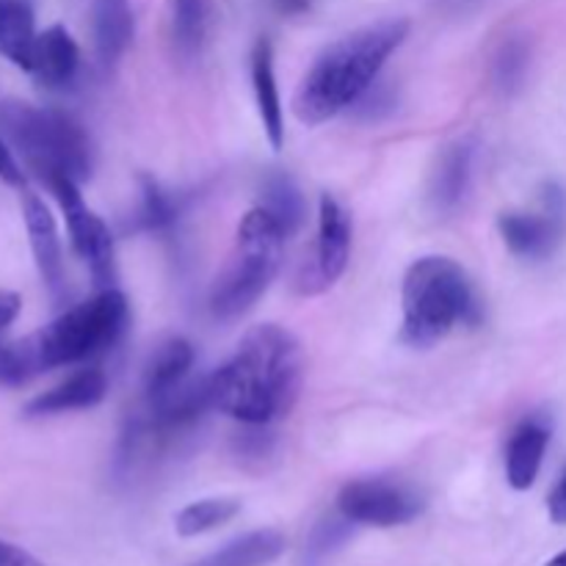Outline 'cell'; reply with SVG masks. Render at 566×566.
Masks as SVG:
<instances>
[{
	"instance_id": "13",
	"label": "cell",
	"mask_w": 566,
	"mask_h": 566,
	"mask_svg": "<svg viewBox=\"0 0 566 566\" xmlns=\"http://www.w3.org/2000/svg\"><path fill=\"white\" fill-rule=\"evenodd\" d=\"M547 446H551V423L545 418L523 420L514 429L506 446V479L512 490L525 492L536 484Z\"/></svg>"
},
{
	"instance_id": "22",
	"label": "cell",
	"mask_w": 566,
	"mask_h": 566,
	"mask_svg": "<svg viewBox=\"0 0 566 566\" xmlns=\"http://www.w3.org/2000/svg\"><path fill=\"white\" fill-rule=\"evenodd\" d=\"M260 208L280 224L282 235L293 238L307 219V205L302 191L287 175H269L263 182V205Z\"/></svg>"
},
{
	"instance_id": "34",
	"label": "cell",
	"mask_w": 566,
	"mask_h": 566,
	"mask_svg": "<svg viewBox=\"0 0 566 566\" xmlns=\"http://www.w3.org/2000/svg\"><path fill=\"white\" fill-rule=\"evenodd\" d=\"M547 566H566V551L558 553V556H553L551 562H547Z\"/></svg>"
},
{
	"instance_id": "23",
	"label": "cell",
	"mask_w": 566,
	"mask_h": 566,
	"mask_svg": "<svg viewBox=\"0 0 566 566\" xmlns=\"http://www.w3.org/2000/svg\"><path fill=\"white\" fill-rule=\"evenodd\" d=\"M238 512H241V503L235 497H205V501L188 503L186 509L177 512L175 531L182 539H193V536H202L227 525L238 517Z\"/></svg>"
},
{
	"instance_id": "19",
	"label": "cell",
	"mask_w": 566,
	"mask_h": 566,
	"mask_svg": "<svg viewBox=\"0 0 566 566\" xmlns=\"http://www.w3.org/2000/svg\"><path fill=\"white\" fill-rule=\"evenodd\" d=\"M213 0H171V44L177 59L197 61L213 33Z\"/></svg>"
},
{
	"instance_id": "28",
	"label": "cell",
	"mask_w": 566,
	"mask_h": 566,
	"mask_svg": "<svg viewBox=\"0 0 566 566\" xmlns=\"http://www.w3.org/2000/svg\"><path fill=\"white\" fill-rule=\"evenodd\" d=\"M265 426L260 431H249V434H238V453L243 459H265L271 453V434H265Z\"/></svg>"
},
{
	"instance_id": "12",
	"label": "cell",
	"mask_w": 566,
	"mask_h": 566,
	"mask_svg": "<svg viewBox=\"0 0 566 566\" xmlns=\"http://www.w3.org/2000/svg\"><path fill=\"white\" fill-rule=\"evenodd\" d=\"M105 392H108V379H105L103 370H77L70 379L33 398L25 407V415L28 418H50V415L81 412V409H92L103 403Z\"/></svg>"
},
{
	"instance_id": "27",
	"label": "cell",
	"mask_w": 566,
	"mask_h": 566,
	"mask_svg": "<svg viewBox=\"0 0 566 566\" xmlns=\"http://www.w3.org/2000/svg\"><path fill=\"white\" fill-rule=\"evenodd\" d=\"M352 525L340 512L337 517H326L315 525L310 534L307 547H304V566H321L329 556H335L352 536Z\"/></svg>"
},
{
	"instance_id": "31",
	"label": "cell",
	"mask_w": 566,
	"mask_h": 566,
	"mask_svg": "<svg viewBox=\"0 0 566 566\" xmlns=\"http://www.w3.org/2000/svg\"><path fill=\"white\" fill-rule=\"evenodd\" d=\"M0 566H44L36 556H31L22 547L11 545V542L0 539Z\"/></svg>"
},
{
	"instance_id": "9",
	"label": "cell",
	"mask_w": 566,
	"mask_h": 566,
	"mask_svg": "<svg viewBox=\"0 0 566 566\" xmlns=\"http://www.w3.org/2000/svg\"><path fill=\"white\" fill-rule=\"evenodd\" d=\"M352 254V216L335 197L324 193L318 205V238L313 258L302 265L296 276V291L302 296H318L329 291L343 276Z\"/></svg>"
},
{
	"instance_id": "29",
	"label": "cell",
	"mask_w": 566,
	"mask_h": 566,
	"mask_svg": "<svg viewBox=\"0 0 566 566\" xmlns=\"http://www.w3.org/2000/svg\"><path fill=\"white\" fill-rule=\"evenodd\" d=\"M0 180H3L6 186H17V188L25 182V175H22L20 164H17L14 153H11V144L6 142L3 136H0Z\"/></svg>"
},
{
	"instance_id": "33",
	"label": "cell",
	"mask_w": 566,
	"mask_h": 566,
	"mask_svg": "<svg viewBox=\"0 0 566 566\" xmlns=\"http://www.w3.org/2000/svg\"><path fill=\"white\" fill-rule=\"evenodd\" d=\"M274 6L282 14H302L310 9V0H274Z\"/></svg>"
},
{
	"instance_id": "32",
	"label": "cell",
	"mask_w": 566,
	"mask_h": 566,
	"mask_svg": "<svg viewBox=\"0 0 566 566\" xmlns=\"http://www.w3.org/2000/svg\"><path fill=\"white\" fill-rule=\"evenodd\" d=\"M547 514L556 525H566V470L558 484L553 486L551 497H547Z\"/></svg>"
},
{
	"instance_id": "3",
	"label": "cell",
	"mask_w": 566,
	"mask_h": 566,
	"mask_svg": "<svg viewBox=\"0 0 566 566\" xmlns=\"http://www.w3.org/2000/svg\"><path fill=\"white\" fill-rule=\"evenodd\" d=\"M0 127L11 149H17L44 182L70 177L81 186L92 175V138L66 111L6 99L0 103Z\"/></svg>"
},
{
	"instance_id": "4",
	"label": "cell",
	"mask_w": 566,
	"mask_h": 566,
	"mask_svg": "<svg viewBox=\"0 0 566 566\" xmlns=\"http://www.w3.org/2000/svg\"><path fill=\"white\" fill-rule=\"evenodd\" d=\"M403 343L429 348L448 337L457 324L479 321L473 285L451 258H420L403 276Z\"/></svg>"
},
{
	"instance_id": "18",
	"label": "cell",
	"mask_w": 566,
	"mask_h": 566,
	"mask_svg": "<svg viewBox=\"0 0 566 566\" xmlns=\"http://www.w3.org/2000/svg\"><path fill=\"white\" fill-rule=\"evenodd\" d=\"M193 359H197V354H193V346L186 337H169L166 343H160L153 357H149L147 370H144L147 403L160 401L175 387H180L191 376Z\"/></svg>"
},
{
	"instance_id": "30",
	"label": "cell",
	"mask_w": 566,
	"mask_h": 566,
	"mask_svg": "<svg viewBox=\"0 0 566 566\" xmlns=\"http://www.w3.org/2000/svg\"><path fill=\"white\" fill-rule=\"evenodd\" d=\"M20 310H22L20 293L0 291V340H3V335L9 332V326L17 321Z\"/></svg>"
},
{
	"instance_id": "24",
	"label": "cell",
	"mask_w": 566,
	"mask_h": 566,
	"mask_svg": "<svg viewBox=\"0 0 566 566\" xmlns=\"http://www.w3.org/2000/svg\"><path fill=\"white\" fill-rule=\"evenodd\" d=\"M180 208L169 191L158 186L153 177H142V202L136 210V227L144 232H166L175 227Z\"/></svg>"
},
{
	"instance_id": "11",
	"label": "cell",
	"mask_w": 566,
	"mask_h": 566,
	"mask_svg": "<svg viewBox=\"0 0 566 566\" xmlns=\"http://www.w3.org/2000/svg\"><path fill=\"white\" fill-rule=\"evenodd\" d=\"M22 219H25L28 243H31L39 274H42L44 285L50 291L59 293L61 285H64V260H61V243L53 213L36 193L25 191L22 193Z\"/></svg>"
},
{
	"instance_id": "26",
	"label": "cell",
	"mask_w": 566,
	"mask_h": 566,
	"mask_svg": "<svg viewBox=\"0 0 566 566\" xmlns=\"http://www.w3.org/2000/svg\"><path fill=\"white\" fill-rule=\"evenodd\" d=\"M531 64V50L528 44L520 36L506 39L501 44L495 55V64H492V77H495V86L501 88L503 94H512L523 86L525 72H528Z\"/></svg>"
},
{
	"instance_id": "5",
	"label": "cell",
	"mask_w": 566,
	"mask_h": 566,
	"mask_svg": "<svg viewBox=\"0 0 566 566\" xmlns=\"http://www.w3.org/2000/svg\"><path fill=\"white\" fill-rule=\"evenodd\" d=\"M280 224L263 208L249 210L238 224L235 252L210 291V313L216 318H238L247 313L276 276L282 263Z\"/></svg>"
},
{
	"instance_id": "7",
	"label": "cell",
	"mask_w": 566,
	"mask_h": 566,
	"mask_svg": "<svg viewBox=\"0 0 566 566\" xmlns=\"http://www.w3.org/2000/svg\"><path fill=\"white\" fill-rule=\"evenodd\" d=\"M426 503L412 486L390 479H357L348 481L337 495V512L354 525L374 528H396L423 514Z\"/></svg>"
},
{
	"instance_id": "6",
	"label": "cell",
	"mask_w": 566,
	"mask_h": 566,
	"mask_svg": "<svg viewBox=\"0 0 566 566\" xmlns=\"http://www.w3.org/2000/svg\"><path fill=\"white\" fill-rule=\"evenodd\" d=\"M127 315V298L116 287H105L88 302L66 310L53 324L33 335L44 370L64 368L108 352L125 332Z\"/></svg>"
},
{
	"instance_id": "10",
	"label": "cell",
	"mask_w": 566,
	"mask_h": 566,
	"mask_svg": "<svg viewBox=\"0 0 566 566\" xmlns=\"http://www.w3.org/2000/svg\"><path fill=\"white\" fill-rule=\"evenodd\" d=\"M501 235L512 254L525 260H545L562 247L566 230V197L562 188L551 186L542 213H503Z\"/></svg>"
},
{
	"instance_id": "14",
	"label": "cell",
	"mask_w": 566,
	"mask_h": 566,
	"mask_svg": "<svg viewBox=\"0 0 566 566\" xmlns=\"http://www.w3.org/2000/svg\"><path fill=\"white\" fill-rule=\"evenodd\" d=\"M473 158L475 147L470 142L451 144V147L440 155L429 188L431 205H434L437 213L451 216L462 208L464 197H468L470 191V182H473Z\"/></svg>"
},
{
	"instance_id": "20",
	"label": "cell",
	"mask_w": 566,
	"mask_h": 566,
	"mask_svg": "<svg viewBox=\"0 0 566 566\" xmlns=\"http://www.w3.org/2000/svg\"><path fill=\"white\" fill-rule=\"evenodd\" d=\"M36 42V22L28 0H0V55L31 72Z\"/></svg>"
},
{
	"instance_id": "21",
	"label": "cell",
	"mask_w": 566,
	"mask_h": 566,
	"mask_svg": "<svg viewBox=\"0 0 566 566\" xmlns=\"http://www.w3.org/2000/svg\"><path fill=\"white\" fill-rule=\"evenodd\" d=\"M285 553V536L274 528L252 531L188 566H269Z\"/></svg>"
},
{
	"instance_id": "25",
	"label": "cell",
	"mask_w": 566,
	"mask_h": 566,
	"mask_svg": "<svg viewBox=\"0 0 566 566\" xmlns=\"http://www.w3.org/2000/svg\"><path fill=\"white\" fill-rule=\"evenodd\" d=\"M42 370L44 365L42 357H39L33 335L9 343V346H0V385L20 387L25 381H31L33 376L42 374Z\"/></svg>"
},
{
	"instance_id": "2",
	"label": "cell",
	"mask_w": 566,
	"mask_h": 566,
	"mask_svg": "<svg viewBox=\"0 0 566 566\" xmlns=\"http://www.w3.org/2000/svg\"><path fill=\"white\" fill-rule=\"evenodd\" d=\"M407 36L409 20H381L329 44L310 66L293 99L298 122L324 125L357 105Z\"/></svg>"
},
{
	"instance_id": "1",
	"label": "cell",
	"mask_w": 566,
	"mask_h": 566,
	"mask_svg": "<svg viewBox=\"0 0 566 566\" xmlns=\"http://www.w3.org/2000/svg\"><path fill=\"white\" fill-rule=\"evenodd\" d=\"M302 346L287 329L263 324L249 329L235 354L208 374L210 403L243 426L285 418L302 390Z\"/></svg>"
},
{
	"instance_id": "16",
	"label": "cell",
	"mask_w": 566,
	"mask_h": 566,
	"mask_svg": "<svg viewBox=\"0 0 566 566\" xmlns=\"http://www.w3.org/2000/svg\"><path fill=\"white\" fill-rule=\"evenodd\" d=\"M77 70H81V50L64 25H53L39 33L31 75H36L44 86L64 88L75 81Z\"/></svg>"
},
{
	"instance_id": "17",
	"label": "cell",
	"mask_w": 566,
	"mask_h": 566,
	"mask_svg": "<svg viewBox=\"0 0 566 566\" xmlns=\"http://www.w3.org/2000/svg\"><path fill=\"white\" fill-rule=\"evenodd\" d=\"M133 31L136 22H133L130 0H94L92 33L99 64L114 66L130 48Z\"/></svg>"
},
{
	"instance_id": "15",
	"label": "cell",
	"mask_w": 566,
	"mask_h": 566,
	"mask_svg": "<svg viewBox=\"0 0 566 566\" xmlns=\"http://www.w3.org/2000/svg\"><path fill=\"white\" fill-rule=\"evenodd\" d=\"M252 88L265 138H269L271 147L282 149V144H285V116H282V99L274 75V48H271L269 39H260L252 50Z\"/></svg>"
},
{
	"instance_id": "8",
	"label": "cell",
	"mask_w": 566,
	"mask_h": 566,
	"mask_svg": "<svg viewBox=\"0 0 566 566\" xmlns=\"http://www.w3.org/2000/svg\"><path fill=\"white\" fill-rule=\"evenodd\" d=\"M50 191L59 199L61 210H64L66 230H70L72 247L75 252L86 260L88 271H92V280L99 291L105 287H114L116 280V254H114V238H111L108 227L99 216H94V210L83 202L81 191H77V182L70 177H55L48 182Z\"/></svg>"
}]
</instances>
